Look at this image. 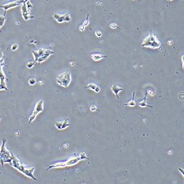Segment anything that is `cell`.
I'll return each instance as SVG.
<instances>
[{
	"mask_svg": "<svg viewBox=\"0 0 184 184\" xmlns=\"http://www.w3.org/2000/svg\"><path fill=\"white\" fill-rule=\"evenodd\" d=\"M10 165H12L15 169H17L18 171H20L21 173H22L23 175H25L28 177L32 178L34 181H36V177L33 176V171L35 169V167H32V168H27L24 165L21 163L19 161V159L13 154L11 153V164Z\"/></svg>",
	"mask_w": 184,
	"mask_h": 184,
	"instance_id": "cell-1",
	"label": "cell"
},
{
	"mask_svg": "<svg viewBox=\"0 0 184 184\" xmlns=\"http://www.w3.org/2000/svg\"><path fill=\"white\" fill-rule=\"evenodd\" d=\"M87 159V157L86 156L85 153H81L78 157L76 158H71L70 159H68L65 162H58V163L53 164V165H50L49 167L46 169V171L49 170L50 169L52 168H64V167H68V166H74L76 164H78L79 162H81L82 160Z\"/></svg>",
	"mask_w": 184,
	"mask_h": 184,
	"instance_id": "cell-2",
	"label": "cell"
},
{
	"mask_svg": "<svg viewBox=\"0 0 184 184\" xmlns=\"http://www.w3.org/2000/svg\"><path fill=\"white\" fill-rule=\"evenodd\" d=\"M5 143H6V140H3V144L0 147V164L3 167L6 163L11 164V153H10V151L6 150Z\"/></svg>",
	"mask_w": 184,
	"mask_h": 184,
	"instance_id": "cell-3",
	"label": "cell"
},
{
	"mask_svg": "<svg viewBox=\"0 0 184 184\" xmlns=\"http://www.w3.org/2000/svg\"><path fill=\"white\" fill-rule=\"evenodd\" d=\"M142 46L143 47H149V48H153V49H157V48L160 47V43L157 39L156 36L152 33H151L144 39L143 43H142Z\"/></svg>",
	"mask_w": 184,
	"mask_h": 184,
	"instance_id": "cell-4",
	"label": "cell"
},
{
	"mask_svg": "<svg viewBox=\"0 0 184 184\" xmlns=\"http://www.w3.org/2000/svg\"><path fill=\"white\" fill-rule=\"evenodd\" d=\"M53 53L54 51H52V50H44V49H39L38 51H33L35 61H37L39 63L44 62L45 60H46L50 57V55H51Z\"/></svg>",
	"mask_w": 184,
	"mask_h": 184,
	"instance_id": "cell-5",
	"label": "cell"
},
{
	"mask_svg": "<svg viewBox=\"0 0 184 184\" xmlns=\"http://www.w3.org/2000/svg\"><path fill=\"white\" fill-rule=\"evenodd\" d=\"M57 83L63 87H68L71 82V75L69 71H66L65 73L61 74L57 77Z\"/></svg>",
	"mask_w": 184,
	"mask_h": 184,
	"instance_id": "cell-6",
	"label": "cell"
},
{
	"mask_svg": "<svg viewBox=\"0 0 184 184\" xmlns=\"http://www.w3.org/2000/svg\"><path fill=\"white\" fill-rule=\"evenodd\" d=\"M44 110V101L39 100L37 102V104H35V107L33 111V114L31 115V117H29V123H31L33 120H35V118L37 117L39 113H41Z\"/></svg>",
	"mask_w": 184,
	"mask_h": 184,
	"instance_id": "cell-7",
	"label": "cell"
},
{
	"mask_svg": "<svg viewBox=\"0 0 184 184\" xmlns=\"http://www.w3.org/2000/svg\"><path fill=\"white\" fill-rule=\"evenodd\" d=\"M53 17L56 21L58 23H62V22H68L70 21L71 18H70L69 14H64V15H60V14H54Z\"/></svg>",
	"mask_w": 184,
	"mask_h": 184,
	"instance_id": "cell-8",
	"label": "cell"
},
{
	"mask_svg": "<svg viewBox=\"0 0 184 184\" xmlns=\"http://www.w3.org/2000/svg\"><path fill=\"white\" fill-rule=\"evenodd\" d=\"M28 0H17L16 2H12V3H7V4L4 5H1V8L4 9V10H8L11 8H14V7H17V5H20L21 3H25Z\"/></svg>",
	"mask_w": 184,
	"mask_h": 184,
	"instance_id": "cell-9",
	"label": "cell"
},
{
	"mask_svg": "<svg viewBox=\"0 0 184 184\" xmlns=\"http://www.w3.org/2000/svg\"><path fill=\"white\" fill-rule=\"evenodd\" d=\"M55 126L58 130H63L65 129L69 126V122H68V119H66L64 121H61V122H57L55 123Z\"/></svg>",
	"mask_w": 184,
	"mask_h": 184,
	"instance_id": "cell-10",
	"label": "cell"
},
{
	"mask_svg": "<svg viewBox=\"0 0 184 184\" xmlns=\"http://www.w3.org/2000/svg\"><path fill=\"white\" fill-rule=\"evenodd\" d=\"M0 90H7L5 84V75L2 70V66L0 65Z\"/></svg>",
	"mask_w": 184,
	"mask_h": 184,
	"instance_id": "cell-11",
	"label": "cell"
},
{
	"mask_svg": "<svg viewBox=\"0 0 184 184\" xmlns=\"http://www.w3.org/2000/svg\"><path fill=\"white\" fill-rule=\"evenodd\" d=\"M111 90H112L113 93H114V94L117 97V99H118L119 98V93H120V92H122V91H123V88L120 87L119 86H117V85L115 84V85H113V86H112Z\"/></svg>",
	"mask_w": 184,
	"mask_h": 184,
	"instance_id": "cell-12",
	"label": "cell"
},
{
	"mask_svg": "<svg viewBox=\"0 0 184 184\" xmlns=\"http://www.w3.org/2000/svg\"><path fill=\"white\" fill-rule=\"evenodd\" d=\"M104 57H106V56L103 55V54H92L91 55V58L93 59V61H100L102 60L103 58H104Z\"/></svg>",
	"mask_w": 184,
	"mask_h": 184,
	"instance_id": "cell-13",
	"label": "cell"
},
{
	"mask_svg": "<svg viewBox=\"0 0 184 184\" xmlns=\"http://www.w3.org/2000/svg\"><path fill=\"white\" fill-rule=\"evenodd\" d=\"M86 88H88V89H90V90H93V91L95 92V93H100V88L95 84L87 85V86H86Z\"/></svg>",
	"mask_w": 184,
	"mask_h": 184,
	"instance_id": "cell-14",
	"label": "cell"
},
{
	"mask_svg": "<svg viewBox=\"0 0 184 184\" xmlns=\"http://www.w3.org/2000/svg\"><path fill=\"white\" fill-rule=\"evenodd\" d=\"M134 97H135V93H133L132 100H130L129 102L126 103V104H124V105L129 106V107H134V106L136 105V103H135V101H134Z\"/></svg>",
	"mask_w": 184,
	"mask_h": 184,
	"instance_id": "cell-15",
	"label": "cell"
},
{
	"mask_svg": "<svg viewBox=\"0 0 184 184\" xmlns=\"http://www.w3.org/2000/svg\"><path fill=\"white\" fill-rule=\"evenodd\" d=\"M21 10H22V16H23V17L25 18V20H28V12L27 11V6H26V4H25V3H23Z\"/></svg>",
	"mask_w": 184,
	"mask_h": 184,
	"instance_id": "cell-16",
	"label": "cell"
},
{
	"mask_svg": "<svg viewBox=\"0 0 184 184\" xmlns=\"http://www.w3.org/2000/svg\"><path fill=\"white\" fill-rule=\"evenodd\" d=\"M147 93H146V95H145V99H144V100L142 101V102H140V103H139V105L140 106V107H150V108H151V105H149V104H147Z\"/></svg>",
	"mask_w": 184,
	"mask_h": 184,
	"instance_id": "cell-17",
	"label": "cell"
},
{
	"mask_svg": "<svg viewBox=\"0 0 184 184\" xmlns=\"http://www.w3.org/2000/svg\"><path fill=\"white\" fill-rule=\"evenodd\" d=\"M88 17H89V15H87V17H86V21L83 23V24L82 25V26L79 28V29H80V31H84V29H85V28L86 27V25H88L89 24V20H88Z\"/></svg>",
	"mask_w": 184,
	"mask_h": 184,
	"instance_id": "cell-18",
	"label": "cell"
},
{
	"mask_svg": "<svg viewBox=\"0 0 184 184\" xmlns=\"http://www.w3.org/2000/svg\"><path fill=\"white\" fill-rule=\"evenodd\" d=\"M35 82H36V81L34 80V79H30V80H29V84L30 85H34V84H35Z\"/></svg>",
	"mask_w": 184,
	"mask_h": 184,
	"instance_id": "cell-19",
	"label": "cell"
},
{
	"mask_svg": "<svg viewBox=\"0 0 184 184\" xmlns=\"http://www.w3.org/2000/svg\"><path fill=\"white\" fill-rule=\"evenodd\" d=\"M17 44H14L13 45V46H12V48H11V49L12 50H17Z\"/></svg>",
	"mask_w": 184,
	"mask_h": 184,
	"instance_id": "cell-20",
	"label": "cell"
},
{
	"mask_svg": "<svg viewBox=\"0 0 184 184\" xmlns=\"http://www.w3.org/2000/svg\"><path fill=\"white\" fill-rule=\"evenodd\" d=\"M90 109H91V111H95L97 110V108H96V106H95V105H92Z\"/></svg>",
	"mask_w": 184,
	"mask_h": 184,
	"instance_id": "cell-21",
	"label": "cell"
},
{
	"mask_svg": "<svg viewBox=\"0 0 184 184\" xmlns=\"http://www.w3.org/2000/svg\"><path fill=\"white\" fill-rule=\"evenodd\" d=\"M110 27H111V28H117L116 23H112V24H111V26H110Z\"/></svg>",
	"mask_w": 184,
	"mask_h": 184,
	"instance_id": "cell-22",
	"label": "cell"
},
{
	"mask_svg": "<svg viewBox=\"0 0 184 184\" xmlns=\"http://www.w3.org/2000/svg\"><path fill=\"white\" fill-rule=\"evenodd\" d=\"M96 36L101 37V36H102V33H101V32L100 31H96Z\"/></svg>",
	"mask_w": 184,
	"mask_h": 184,
	"instance_id": "cell-23",
	"label": "cell"
},
{
	"mask_svg": "<svg viewBox=\"0 0 184 184\" xmlns=\"http://www.w3.org/2000/svg\"><path fill=\"white\" fill-rule=\"evenodd\" d=\"M33 66V63H30V64H28V68H32Z\"/></svg>",
	"mask_w": 184,
	"mask_h": 184,
	"instance_id": "cell-24",
	"label": "cell"
},
{
	"mask_svg": "<svg viewBox=\"0 0 184 184\" xmlns=\"http://www.w3.org/2000/svg\"><path fill=\"white\" fill-rule=\"evenodd\" d=\"M168 1H172V0H168Z\"/></svg>",
	"mask_w": 184,
	"mask_h": 184,
	"instance_id": "cell-25",
	"label": "cell"
}]
</instances>
